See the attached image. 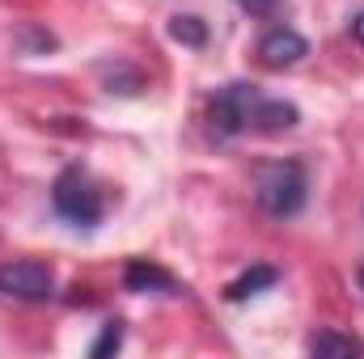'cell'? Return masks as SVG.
<instances>
[{
	"mask_svg": "<svg viewBox=\"0 0 364 359\" xmlns=\"http://www.w3.org/2000/svg\"><path fill=\"white\" fill-rule=\"evenodd\" d=\"M255 199L259 207L272 216V220H292L301 216L305 199H309V174L301 161H275V165H263L259 170V182H255Z\"/></svg>",
	"mask_w": 364,
	"mask_h": 359,
	"instance_id": "1",
	"label": "cell"
},
{
	"mask_svg": "<svg viewBox=\"0 0 364 359\" xmlns=\"http://www.w3.org/2000/svg\"><path fill=\"white\" fill-rule=\"evenodd\" d=\"M51 207H55V216H64L73 228H97L102 216H106L102 186H97L81 165L60 170V178L51 186Z\"/></svg>",
	"mask_w": 364,
	"mask_h": 359,
	"instance_id": "2",
	"label": "cell"
},
{
	"mask_svg": "<svg viewBox=\"0 0 364 359\" xmlns=\"http://www.w3.org/2000/svg\"><path fill=\"white\" fill-rule=\"evenodd\" d=\"M259 97L263 93L255 89V85H246V81H233V85L216 89V97L208 101V127H212V136L216 140H233V136L250 131Z\"/></svg>",
	"mask_w": 364,
	"mask_h": 359,
	"instance_id": "3",
	"label": "cell"
},
{
	"mask_svg": "<svg viewBox=\"0 0 364 359\" xmlns=\"http://www.w3.org/2000/svg\"><path fill=\"white\" fill-rule=\"evenodd\" d=\"M0 296L21 300V304H43L55 296V270L47 263H34V258L4 263L0 267Z\"/></svg>",
	"mask_w": 364,
	"mask_h": 359,
	"instance_id": "4",
	"label": "cell"
},
{
	"mask_svg": "<svg viewBox=\"0 0 364 359\" xmlns=\"http://www.w3.org/2000/svg\"><path fill=\"white\" fill-rule=\"evenodd\" d=\"M309 55V43L292 30V26H275L267 30L263 38H259V60L267 64V68H292V64H301Z\"/></svg>",
	"mask_w": 364,
	"mask_h": 359,
	"instance_id": "5",
	"label": "cell"
},
{
	"mask_svg": "<svg viewBox=\"0 0 364 359\" xmlns=\"http://www.w3.org/2000/svg\"><path fill=\"white\" fill-rule=\"evenodd\" d=\"M301 123V110L292 106V101H284V97H259V106H255V127L250 131H259V136H284V131H292Z\"/></svg>",
	"mask_w": 364,
	"mask_h": 359,
	"instance_id": "6",
	"label": "cell"
},
{
	"mask_svg": "<svg viewBox=\"0 0 364 359\" xmlns=\"http://www.w3.org/2000/svg\"><path fill=\"white\" fill-rule=\"evenodd\" d=\"M123 287H127V292H178L174 275H170L166 267H157V263H149V258L127 263V270H123Z\"/></svg>",
	"mask_w": 364,
	"mask_h": 359,
	"instance_id": "7",
	"label": "cell"
},
{
	"mask_svg": "<svg viewBox=\"0 0 364 359\" xmlns=\"http://www.w3.org/2000/svg\"><path fill=\"white\" fill-rule=\"evenodd\" d=\"M275 279H279V270H275V267H250V270H242V275L225 287V296H229L233 304H242V300L259 296L263 287H275Z\"/></svg>",
	"mask_w": 364,
	"mask_h": 359,
	"instance_id": "8",
	"label": "cell"
},
{
	"mask_svg": "<svg viewBox=\"0 0 364 359\" xmlns=\"http://www.w3.org/2000/svg\"><path fill=\"white\" fill-rule=\"evenodd\" d=\"M309 355H360L364 343H356L352 334H335V330H318V334H309Z\"/></svg>",
	"mask_w": 364,
	"mask_h": 359,
	"instance_id": "9",
	"label": "cell"
},
{
	"mask_svg": "<svg viewBox=\"0 0 364 359\" xmlns=\"http://www.w3.org/2000/svg\"><path fill=\"white\" fill-rule=\"evenodd\" d=\"M170 38L182 43V47H203L208 43V21L195 17V13H178V17H170Z\"/></svg>",
	"mask_w": 364,
	"mask_h": 359,
	"instance_id": "10",
	"label": "cell"
},
{
	"mask_svg": "<svg viewBox=\"0 0 364 359\" xmlns=\"http://www.w3.org/2000/svg\"><path fill=\"white\" fill-rule=\"evenodd\" d=\"M119 347H123V326H119V321H106V326H102V334L93 338L90 355L102 359V355H110V351H119Z\"/></svg>",
	"mask_w": 364,
	"mask_h": 359,
	"instance_id": "11",
	"label": "cell"
},
{
	"mask_svg": "<svg viewBox=\"0 0 364 359\" xmlns=\"http://www.w3.org/2000/svg\"><path fill=\"white\" fill-rule=\"evenodd\" d=\"M242 13H250V17H272L275 9H279V0H233Z\"/></svg>",
	"mask_w": 364,
	"mask_h": 359,
	"instance_id": "12",
	"label": "cell"
},
{
	"mask_svg": "<svg viewBox=\"0 0 364 359\" xmlns=\"http://www.w3.org/2000/svg\"><path fill=\"white\" fill-rule=\"evenodd\" d=\"M352 38H356V43H364V9L352 17Z\"/></svg>",
	"mask_w": 364,
	"mask_h": 359,
	"instance_id": "13",
	"label": "cell"
},
{
	"mask_svg": "<svg viewBox=\"0 0 364 359\" xmlns=\"http://www.w3.org/2000/svg\"><path fill=\"white\" fill-rule=\"evenodd\" d=\"M356 283H360V292H364V263H360V270H356Z\"/></svg>",
	"mask_w": 364,
	"mask_h": 359,
	"instance_id": "14",
	"label": "cell"
}]
</instances>
